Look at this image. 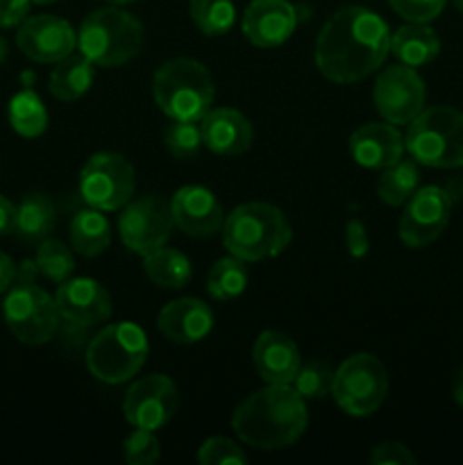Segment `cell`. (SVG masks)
<instances>
[{"instance_id": "7bdbcfd3", "label": "cell", "mask_w": 463, "mask_h": 465, "mask_svg": "<svg viewBox=\"0 0 463 465\" xmlns=\"http://www.w3.org/2000/svg\"><path fill=\"white\" fill-rule=\"evenodd\" d=\"M452 395L454 402L463 409V366L458 368V372L454 375V384H452Z\"/></svg>"}, {"instance_id": "8fae6325", "label": "cell", "mask_w": 463, "mask_h": 465, "mask_svg": "<svg viewBox=\"0 0 463 465\" xmlns=\"http://www.w3.org/2000/svg\"><path fill=\"white\" fill-rule=\"evenodd\" d=\"M172 227L175 221H172L171 203L154 193L130 200L118 216V234L123 245L141 257H148L154 250L163 248L171 239Z\"/></svg>"}, {"instance_id": "9c48e42d", "label": "cell", "mask_w": 463, "mask_h": 465, "mask_svg": "<svg viewBox=\"0 0 463 465\" xmlns=\"http://www.w3.org/2000/svg\"><path fill=\"white\" fill-rule=\"evenodd\" d=\"M3 313L14 339L25 345H44L57 334V302L34 282L12 284L3 302Z\"/></svg>"}, {"instance_id": "74e56055", "label": "cell", "mask_w": 463, "mask_h": 465, "mask_svg": "<svg viewBox=\"0 0 463 465\" xmlns=\"http://www.w3.org/2000/svg\"><path fill=\"white\" fill-rule=\"evenodd\" d=\"M370 463L375 465H413L416 457L402 443H381L372 450Z\"/></svg>"}, {"instance_id": "cb8c5ba5", "label": "cell", "mask_w": 463, "mask_h": 465, "mask_svg": "<svg viewBox=\"0 0 463 465\" xmlns=\"http://www.w3.org/2000/svg\"><path fill=\"white\" fill-rule=\"evenodd\" d=\"M95 77V64L84 54H68L50 73V94L62 103L80 100L91 89Z\"/></svg>"}, {"instance_id": "52a82bcc", "label": "cell", "mask_w": 463, "mask_h": 465, "mask_svg": "<svg viewBox=\"0 0 463 465\" xmlns=\"http://www.w3.org/2000/svg\"><path fill=\"white\" fill-rule=\"evenodd\" d=\"M148 359V336L134 322L104 327L86 348V368L104 384H123L143 368Z\"/></svg>"}, {"instance_id": "7402d4cb", "label": "cell", "mask_w": 463, "mask_h": 465, "mask_svg": "<svg viewBox=\"0 0 463 465\" xmlns=\"http://www.w3.org/2000/svg\"><path fill=\"white\" fill-rule=\"evenodd\" d=\"M350 154L359 166L384 171L402 159L404 136L390 123H366L350 136Z\"/></svg>"}, {"instance_id": "836d02e7", "label": "cell", "mask_w": 463, "mask_h": 465, "mask_svg": "<svg viewBox=\"0 0 463 465\" xmlns=\"http://www.w3.org/2000/svg\"><path fill=\"white\" fill-rule=\"evenodd\" d=\"M204 145L200 123L193 121H172L166 130V148L177 159L198 157L200 148Z\"/></svg>"}, {"instance_id": "83f0119b", "label": "cell", "mask_w": 463, "mask_h": 465, "mask_svg": "<svg viewBox=\"0 0 463 465\" xmlns=\"http://www.w3.org/2000/svg\"><path fill=\"white\" fill-rule=\"evenodd\" d=\"M143 268L150 280L162 289H182L191 282V262L186 254L172 248H159L143 257Z\"/></svg>"}, {"instance_id": "e575fe53", "label": "cell", "mask_w": 463, "mask_h": 465, "mask_svg": "<svg viewBox=\"0 0 463 465\" xmlns=\"http://www.w3.org/2000/svg\"><path fill=\"white\" fill-rule=\"evenodd\" d=\"M162 457V445L153 430L136 427L123 443V459L130 465H150Z\"/></svg>"}, {"instance_id": "44dd1931", "label": "cell", "mask_w": 463, "mask_h": 465, "mask_svg": "<svg viewBox=\"0 0 463 465\" xmlns=\"http://www.w3.org/2000/svg\"><path fill=\"white\" fill-rule=\"evenodd\" d=\"M252 361L266 384H293L302 366V357L293 339L275 330L259 334L252 348Z\"/></svg>"}, {"instance_id": "3957f363", "label": "cell", "mask_w": 463, "mask_h": 465, "mask_svg": "<svg viewBox=\"0 0 463 465\" xmlns=\"http://www.w3.org/2000/svg\"><path fill=\"white\" fill-rule=\"evenodd\" d=\"M222 245L241 262L272 259L289 248L293 239L289 221L268 203L239 204L222 223Z\"/></svg>"}, {"instance_id": "f1b7e54d", "label": "cell", "mask_w": 463, "mask_h": 465, "mask_svg": "<svg viewBox=\"0 0 463 465\" xmlns=\"http://www.w3.org/2000/svg\"><path fill=\"white\" fill-rule=\"evenodd\" d=\"M9 123L23 139H36L48 130V112L32 89L18 91L9 103Z\"/></svg>"}, {"instance_id": "f546056e", "label": "cell", "mask_w": 463, "mask_h": 465, "mask_svg": "<svg viewBox=\"0 0 463 465\" xmlns=\"http://www.w3.org/2000/svg\"><path fill=\"white\" fill-rule=\"evenodd\" d=\"M248 286V268L236 257H222L212 266L207 275V291L218 302L236 300Z\"/></svg>"}, {"instance_id": "30bf717a", "label": "cell", "mask_w": 463, "mask_h": 465, "mask_svg": "<svg viewBox=\"0 0 463 465\" xmlns=\"http://www.w3.org/2000/svg\"><path fill=\"white\" fill-rule=\"evenodd\" d=\"M136 189L134 168L123 154L98 153L80 173V195L89 207L116 212L125 207Z\"/></svg>"}, {"instance_id": "ac0fdd59", "label": "cell", "mask_w": 463, "mask_h": 465, "mask_svg": "<svg viewBox=\"0 0 463 465\" xmlns=\"http://www.w3.org/2000/svg\"><path fill=\"white\" fill-rule=\"evenodd\" d=\"M172 221L177 230L193 239H209L222 230L225 213L216 195L204 186H182L171 200Z\"/></svg>"}, {"instance_id": "ffe728a7", "label": "cell", "mask_w": 463, "mask_h": 465, "mask_svg": "<svg viewBox=\"0 0 463 465\" xmlns=\"http://www.w3.org/2000/svg\"><path fill=\"white\" fill-rule=\"evenodd\" d=\"M202 141L213 154L221 157H239L252 145V123L232 107L209 109L207 116L200 121Z\"/></svg>"}, {"instance_id": "7c38bea8", "label": "cell", "mask_w": 463, "mask_h": 465, "mask_svg": "<svg viewBox=\"0 0 463 465\" xmlns=\"http://www.w3.org/2000/svg\"><path fill=\"white\" fill-rule=\"evenodd\" d=\"M425 82L407 64L384 68L372 89L375 109L390 125H409L425 109Z\"/></svg>"}, {"instance_id": "5b68a950", "label": "cell", "mask_w": 463, "mask_h": 465, "mask_svg": "<svg viewBox=\"0 0 463 465\" xmlns=\"http://www.w3.org/2000/svg\"><path fill=\"white\" fill-rule=\"evenodd\" d=\"M77 48L95 66H123L143 48V25L134 14L121 7L95 9L82 21Z\"/></svg>"}, {"instance_id": "2e32d148", "label": "cell", "mask_w": 463, "mask_h": 465, "mask_svg": "<svg viewBox=\"0 0 463 465\" xmlns=\"http://www.w3.org/2000/svg\"><path fill=\"white\" fill-rule=\"evenodd\" d=\"M16 44L27 59L57 64L77 48V35L68 21L50 14L32 16L18 27Z\"/></svg>"}, {"instance_id": "60d3db41", "label": "cell", "mask_w": 463, "mask_h": 465, "mask_svg": "<svg viewBox=\"0 0 463 465\" xmlns=\"http://www.w3.org/2000/svg\"><path fill=\"white\" fill-rule=\"evenodd\" d=\"M16 232V204L0 195V236H9Z\"/></svg>"}, {"instance_id": "7dc6e473", "label": "cell", "mask_w": 463, "mask_h": 465, "mask_svg": "<svg viewBox=\"0 0 463 465\" xmlns=\"http://www.w3.org/2000/svg\"><path fill=\"white\" fill-rule=\"evenodd\" d=\"M452 3H454V7L458 9V12H463V0H452Z\"/></svg>"}, {"instance_id": "d4e9b609", "label": "cell", "mask_w": 463, "mask_h": 465, "mask_svg": "<svg viewBox=\"0 0 463 465\" xmlns=\"http://www.w3.org/2000/svg\"><path fill=\"white\" fill-rule=\"evenodd\" d=\"M57 223V212L48 195L30 193L21 200L16 207V232L25 243H41L50 236Z\"/></svg>"}, {"instance_id": "603a6c76", "label": "cell", "mask_w": 463, "mask_h": 465, "mask_svg": "<svg viewBox=\"0 0 463 465\" xmlns=\"http://www.w3.org/2000/svg\"><path fill=\"white\" fill-rule=\"evenodd\" d=\"M390 53L411 68L427 66L440 53V39L427 23H409L390 35Z\"/></svg>"}, {"instance_id": "ee69618b", "label": "cell", "mask_w": 463, "mask_h": 465, "mask_svg": "<svg viewBox=\"0 0 463 465\" xmlns=\"http://www.w3.org/2000/svg\"><path fill=\"white\" fill-rule=\"evenodd\" d=\"M7 53H9L7 41H5V36H0V64H3L5 59H7Z\"/></svg>"}, {"instance_id": "f6af8a7d", "label": "cell", "mask_w": 463, "mask_h": 465, "mask_svg": "<svg viewBox=\"0 0 463 465\" xmlns=\"http://www.w3.org/2000/svg\"><path fill=\"white\" fill-rule=\"evenodd\" d=\"M109 3H113V5H130V3H136V0H109Z\"/></svg>"}, {"instance_id": "5bb4252c", "label": "cell", "mask_w": 463, "mask_h": 465, "mask_svg": "<svg viewBox=\"0 0 463 465\" xmlns=\"http://www.w3.org/2000/svg\"><path fill=\"white\" fill-rule=\"evenodd\" d=\"M180 407V391L166 375H148L130 386L123 400V416L139 430H159Z\"/></svg>"}, {"instance_id": "8992f818", "label": "cell", "mask_w": 463, "mask_h": 465, "mask_svg": "<svg viewBox=\"0 0 463 465\" xmlns=\"http://www.w3.org/2000/svg\"><path fill=\"white\" fill-rule=\"evenodd\" d=\"M404 148L422 166L463 168V112L448 104L422 109L409 123Z\"/></svg>"}, {"instance_id": "4fadbf2b", "label": "cell", "mask_w": 463, "mask_h": 465, "mask_svg": "<svg viewBox=\"0 0 463 465\" xmlns=\"http://www.w3.org/2000/svg\"><path fill=\"white\" fill-rule=\"evenodd\" d=\"M454 200L445 186H422L407 200L399 218V239L409 248L434 243L448 227Z\"/></svg>"}, {"instance_id": "e0dca14e", "label": "cell", "mask_w": 463, "mask_h": 465, "mask_svg": "<svg viewBox=\"0 0 463 465\" xmlns=\"http://www.w3.org/2000/svg\"><path fill=\"white\" fill-rule=\"evenodd\" d=\"M54 302L59 318L80 330L100 325L112 316V295L103 284L89 277H68L62 282Z\"/></svg>"}, {"instance_id": "7a4b0ae2", "label": "cell", "mask_w": 463, "mask_h": 465, "mask_svg": "<svg viewBox=\"0 0 463 465\" xmlns=\"http://www.w3.org/2000/svg\"><path fill=\"white\" fill-rule=\"evenodd\" d=\"M309 422L304 398L291 384H268L236 407L232 430L254 450L291 448Z\"/></svg>"}, {"instance_id": "9a60e30c", "label": "cell", "mask_w": 463, "mask_h": 465, "mask_svg": "<svg viewBox=\"0 0 463 465\" xmlns=\"http://www.w3.org/2000/svg\"><path fill=\"white\" fill-rule=\"evenodd\" d=\"M302 5L289 0H252L243 14V35L257 48H277L293 36L304 18Z\"/></svg>"}, {"instance_id": "4dcf8cb0", "label": "cell", "mask_w": 463, "mask_h": 465, "mask_svg": "<svg viewBox=\"0 0 463 465\" xmlns=\"http://www.w3.org/2000/svg\"><path fill=\"white\" fill-rule=\"evenodd\" d=\"M189 16L202 35L222 36L236 21L232 0H189Z\"/></svg>"}, {"instance_id": "ba28073f", "label": "cell", "mask_w": 463, "mask_h": 465, "mask_svg": "<svg viewBox=\"0 0 463 465\" xmlns=\"http://www.w3.org/2000/svg\"><path fill=\"white\" fill-rule=\"evenodd\" d=\"M386 393L389 375L384 363L372 354H352L336 371L331 395L348 416H372L386 400Z\"/></svg>"}, {"instance_id": "b9f144b4", "label": "cell", "mask_w": 463, "mask_h": 465, "mask_svg": "<svg viewBox=\"0 0 463 465\" xmlns=\"http://www.w3.org/2000/svg\"><path fill=\"white\" fill-rule=\"evenodd\" d=\"M14 282H16V266L7 254L0 252V295L7 293Z\"/></svg>"}, {"instance_id": "d590c367", "label": "cell", "mask_w": 463, "mask_h": 465, "mask_svg": "<svg viewBox=\"0 0 463 465\" xmlns=\"http://www.w3.org/2000/svg\"><path fill=\"white\" fill-rule=\"evenodd\" d=\"M198 461L202 465H227V463H248V457L243 454V450L236 443H232L230 439H222V436H213L202 443L198 452Z\"/></svg>"}, {"instance_id": "1f68e13d", "label": "cell", "mask_w": 463, "mask_h": 465, "mask_svg": "<svg viewBox=\"0 0 463 465\" xmlns=\"http://www.w3.org/2000/svg\"><path fill=\"white\" fill-rule=\"evenodd\" d=\"M36 271L39 275L48 277L54 284H62L75 271V259H73V252L68 250L66 243H62L59 239H45L39 243V250H36Z\"/></svg>"}, {"instance_id": "f35d334b", "label": "cell", "mask_w": 463, "mask_h": 465, "mask_svg": "<svg viewBox=\"0 0 463 465\" xmlns=\"http://www.w3.org/2000/svg\"><path fill=\"white\" fill-rule=\"evenodd\" d=\"M345 245H348V252L354 259H361L368 254L370 241H368V232L361 218H350L348 221V225H345Z\"/></svg>"}, {"instance_id": "277c9868", "label": "cell", "mask_w": 463, "mask_h": 465, "mask_svg": "<svg viewBox=\"0 0 463 465\" xmlns=\"http://www.w3.org/2000/svg\"><path fill=\"white\" fill-rule=\"evenodd\" d=\"M213 80L207 68L189 57L162 64L153 75V98L172 121L200 123L213 104Z\"/></svg>"}, {"instance_id": "8d00e7d4", "label": "cell", "mask_w": 463, "mask_h": 465, "mask_svg": "<svg viewBox=\"0 0 463 465\" xmlns=\"http://www.w3.org/2000/svg\"><path fill=\"white\" fill-rule=\"evenodd\" d=\"M389 5L409 23H429L440 16L448 0H389Z\"/></svg>"}, {"instance_id": "6da1fadb", "label": "cell", "mask_w": 463, "mask_h": 465, "mask_svg": "<svg viewBox=\"0 0 463 465\" xmlns=\"http://www.w3.org/2000/svg\"><path fill=\"white\" fill-rule=\"evenodd\" d=\"M389 23L368 7L348 5L327 18L316 39V66L334 84H354L386 62Z\"/></svg>"}, {"instance_id": "d6a6232c", "label": "cell", "mask_w": 463, "mask_h": 465, "mask_svg": "<svg viewBox=\"0 0 463 465\" xmlns=\"http://www.w3.org/2000/svg\"><path fill=\"white\" fill-rule=\"evenodd\" d=\"M334 377L336 371L331 368L330 361L311 359V361L300 366V372L295 375L293 384L291 386H293L304 400H318L331 393V389H334Z\"/></svg>"}, {"instance_id": "d6986e66", "label": "cell", "mask_w": 463, "mask_h": 465, "mask_svg": "<svg viewBox=\"0 0 463 465\" xmlns=\"http://www.w3.org/2000/svg\"><path fill=\"white\" fill-rule=\"evenodd\" d=\"M157 327L171 343L191 345L207 339L213 330V312L207 302L195 298H180L159 312Z\"/></svg>"}, {"instance_id": "484cf974", "label": "cell", "mask_w": 463, "mask_h": 465, "mask_svg": "<svg viewBox=\"0 0 463 465\" xmlns=\"http://www.w3.org/2000/svg\"><path fill=\"white\" fill-rule=\"evenodd\" d=\"M71 245L77 254L91 259L103 254L112 243L109 221L100 213V209H82L71 221Z\"/></svg>"}, {"instance_id": "bcb514c9", "label": "cell", "mask_w": 463, "mask_h": 465, "mask_svg": "<svg viewBox=\"0 0 463 465\" xmlns=\"http://www.w3.org/2000/svg\"><path fill=\"white\" fill-rule=\"evenodd\" d=\"M32 3H34V5H53V3H57V0H32Z\"/></svg>"}, {"instance_id": "4316f807", "label": "cell", "mask_w": 463, "mask_h": 465, "mask_svg": "<svg viewBox=\"0 0 463 465\" xmlns=\"http://www.w3.org/2000/svg\"><path fill=\"white\" fill-rule=\"evenodd\" d=\"M420 184V173H418L416 159H398L395 163L384 168V173L377 180V195L389 207H399L407 203Z\"/></svg>"}, {"instance_id": "ab89813d", "label": "cell", "mask_w": 463, "mask_h": 465, "mask_svg": "<svg viewBox=\"0 0 463 465\" xmlns=\"http://www.w3.org/2000/svg\"><path fill=\"white\" fill-rule=\"evenodd\" d=\"M32 0H0V27H21L30 18Z\"/></svg>"}]
</instances>
